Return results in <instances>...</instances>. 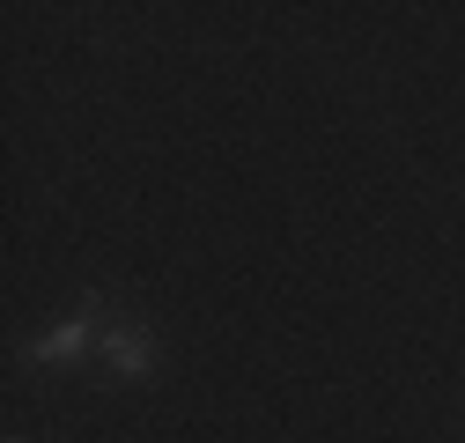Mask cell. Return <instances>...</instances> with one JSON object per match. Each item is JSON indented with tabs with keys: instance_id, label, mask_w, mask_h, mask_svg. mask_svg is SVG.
I'll return each instance as SVG.
<instances>
[{
	"instance_id": "1",
	"label": "cell",
	"mask_w": 465,
	"mask_h": 443,
	"mask_svg": "<svg viewBox=\"0 0 465 443\" xmlns=\"http://www.w3.org/2000/svg\"><path fill=\"white\" fill-rule=\"evenodd\" d=\"M104 296H82V310L67 318V325H52V332H37V340L23 348L37 369H52V362H74V355H96V340H104Z\"/></svg>"
},
{
	"instance_id": "2",
	"label": "cell",
	"mask_w": 465,
	"mask_h": 443,
	"mask_svg": "<svg viewBox=\"0 0 465 443\" xmlns=\"http://www.w3.org/2000/svg\"><path fill=\"white\" fill-rule=\"evenodd\" d=\"M96 362L119 377V384H148V377H155V332L134 325V318H111L104 340H96Z\"/></svg>"
}]
</instances>
